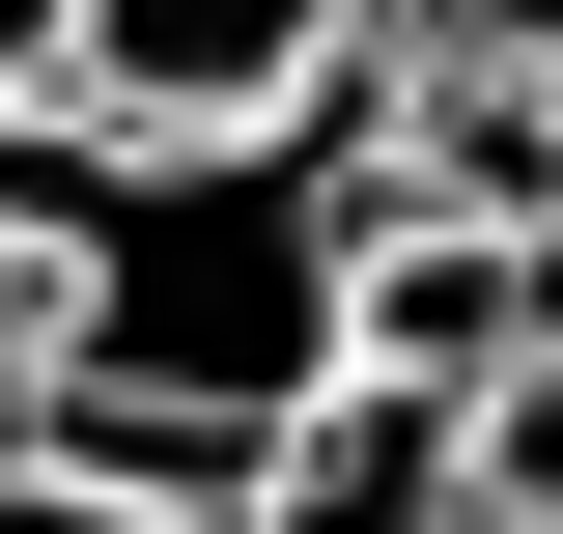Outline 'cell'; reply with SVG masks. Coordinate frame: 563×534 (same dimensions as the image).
Returning <instances> with one entry per match:
<instances>
[{"instance_id":"6da1fadb","label":"cell","mask_w":563,"mask_h":534,"mask_svg":"<svg viewBox=\"0 0 563 534\" xmlns=\"http://www.w3.org/2000/svg\"><path fill=\"white\" fill-rule=\"evenodd\" d=\"M339 141H366V85L282 113V141H141V113H57L29 85L0 113V281H29V366L0 394H29V450L141 478L198 534L282 422L339 394Z\"/></svg>"},{"instance_id":"7a4b0ae2","label":"cell","mask_w":563,"mask_h":534,"mask_svg":"<svg viewBox=\"0 0 563 534\" xmlns=\"http://www.w3.org/2000/svg\"><path fill=\"white\" fill-rule=\"evenodd\" d=\"M395 0H57V113H141V141H282L339 113Z\"/></svg>"},{"instance_id":"3957f363","label":"cell","mask_w":563,"mask_h":534,"mask_svg":"<svg viewBox=\"0 0 563 534\" xmlns=\"http://www.w3.org/2000/svg\"><path fill=\"white\" fill-rule=\"evenodd\" d=\"M563 337V225H451V198H366L339 225V366L366 394H479Z\"/></svg>"},{"instance_id":"277c9868","label":"cell","mask_w":563,"mask_h":534,"mask_svg":"<svg viewBox=\"0 0 563 534\" xmlns=\"http://www.w3.org/2000/svg\"><path fill=\"white\" fill-rule=\"evenodd\" d=\"M198 534H479V450H451V394H366V366H339Z\"/></svg>"},{"instance_id":"5b68a950","label":"cell","mask_w":563,"mask_h":534,"mask_svg":"<svg viewBox=\"0 0 563 534\" xmlns=\"http://www.w3.org/2000/svg\"><path fill=\"white\" fill-rule=\"evenodd\" d=\"M451 450H479V534H563V337L451 394Z\"/></svg>"},{"instance_id":"8992f818","label":"cell","mask_w":563,"mask_h":534,"mask_svg":"<svg viewBox=\"0 0 563 534\" xmlns=\"http://www.w3.org/2000/svg\"><path fill=\"white\" fill-rule=\"evenodd\" d=\"M0 534H169L141 478H85V450H29V394H0Z\"/></svg>"},{"instance_id":"52a82bcc","label":"cell","mask_w":563,"mask_h":534,"mask_svg":"<svg viewBox=\"0 0 563 534\" xmlns=\"http://www.w3.org/2000/svg\"><path fill=\"white\" fill-rule=\"evenodd\" d=\"M422 57H507V85H563V0H395Z\"/></svg>"},{"instance_id":"ba28073f","label":"cell","mask_w":563,"mask_h":534,"mask_svg":"<svg viewBox=\"0 0 563 534\" xmlns=\"http://www.w3.org/2000/svg\"><path fill=\"white\" fill-rule=\"evenodd\" d=\"M29 85H57V0H0V113H29Z\"/></svg>"},{"instance_id":"9c48e42d","label":"cell","mask_w":563,"mask_h":534,"mask_svg":"<svg viewBox=\"0 0 563 534\" xmlns=\"http://www.w3.org/2000/svg\"><path fill=\"white\" fill-rule=\"evenodd\" d=\"M0 366H29V281H0Z\"/></svg>"}]
</instances>
